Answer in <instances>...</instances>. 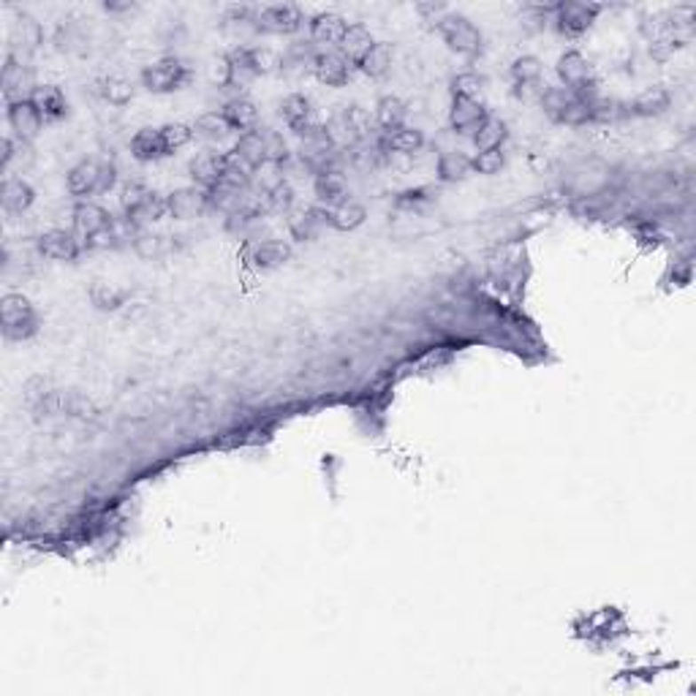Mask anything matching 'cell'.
<instances>
[{"mask_svg": "<svg viewBox=\"0 0 696 696\" xmlns=\"http://www.w3.org/2000/svg\"><path fill=\"white\" fill-rule=\"evenodd\" d=\"M416 12H419L427 22H432V25H439V22L449 14V9H447L444 4H419Z\"/></svg>", "mask_w": 696, "mask_h": 696, "instance_id": "cell-55", "label": "cell"}, {"mask_svg": "<svg viewBox=\"0 0 696 696\" xmlns=\"http://www.w3.org/2000/svg\"><path fill=\"white\" fill-rule=\"evenodd\" d=\"M153 191L145 186V183H139V180H128L125 186H123V191H120V207H123V212H130V210H137L147 196H150Z\"/></svg>", "mask_w": 696, "mask_h": 696, "instance_id": "cell-54", "label": "cell"}, {"mask_svg": "<svg viewBox=\"0 0 696 696\" xmlns=\"http://www.w3.org/2000/svg\"><path fill=\"white\" fill-rule=\"evenodd\" d=\"M373 117L381 130H395V128L406 125V117H408L406 101H400L398 96H384V99H378Z\"/></svg>", "mask_w": 696, "mask_h": 696, "instance_id": "cell-35", "label": "cell"}, {"mask_svg": "<svg viewBox=\"0 0 696 696\" xmlns=\"http://www.w3.org/2000/svg\"><path fill=\"white\" fill-rule=\"evenodd\" d=\"M253 171H258L261 166H267V147H265V134H261V128H253V130H245L240 134L237 145L232 147Z\"/></svg>", "mask_w": 696, "mask_h": 696, "instance_id": "cell-28", "label": "cell"}, {"mask_svg": "<svg viewBox=\"0 0 696 696\" xmlns=\"http://www.w3.org/2000/svg\"><path fill=\"white\" fill-rule=\"evenodd\" d=\"M304 17L294 4H278L261 9L256 17V30L261 33H273V36H291L302 28Z\"/></svg>", "mask_w": 696, "mask_h": 696, "instance_id": "cell-7", "label": "cell"}, {"mask_svg": "<svg viewBox=\"0 0 696 696\" xmlns=\"http://www.w3.org/2000/svg\"><path fill=\"white\" fill-rule=\"evenodd\" d=\"M14 161L20 163V169H28L33 163V147H30V142H22L17 137H4V155H0V163L9 171L14 166Z\"/></svg>", "mask_w": 696, "mask_h": 696, "instance_id": "cell-45", "label": "cell"}, {"mask_svg": "<svg viewBox=\"0 0 696 696\" xmlns=\"http://www.w3.org/2000/svg\"><path fill=\"white\" fill-rule=\"evenodd\" d=\"M125 291L115 283H107V281H96L91 286V299L99 311H120L125 304Z\"/></svg>", "mask_w": 696, "mask_h": 696, "instance_id": "cell-41", "label": "cell"}, {"mask_svg": "<svg viewBox=\"0 0 696 696\" xmlns=\"http://www.w3.org/2000/svg\"><path fill=\"white\" fill-rule=\"evenodd\" d=\"M30 101L41 112L44 123H55V120L66 117V112H68V101L58 84H38Z\"/></svg>", "mask_w": 696, "mask_h": 696, "instance_id": "cell-23", "label": "cell"}, {"mask_svg": "<svg viewBox=\"0 0 696 696\" xmlns=\"http://www.w3.org/2000/svg\"><path fill=\"white\" fill-rule=\"evenodd\" d=\"M112 212H107L101 204H96V202H79L76 207H74V234L82 240V245L87 248L91 245L101 232H107L109 229V224H112Z\"/></svg>", "mask_w": 696, "mask_h": 696, "instance_id": "cell-6", "label": "cell"}, {"mask_svg": "<svg viewBox=\"0 0 696 696\" xmlns=\"http://www.w3.org/2000/svg\"><path fill=\"white\" fill-rule=\"evenodd\" d=\"M0 327L6 340H28L38 332V316L28 297L6 294L0 299Z\"/></svg>", "mask_w": 696, "mask_h": 696, "instance_id": "cell-2", "label": "cell"}, {"mask_svg": "<svg viewBox=\"0 0 696 696\" xmlns=\"http://www.w3.org/2000/svg\"><path fill=\"white\" fill-rule=\"evenodd\" d=\"M623 115H629V109L621 101H615V99H601L598 96L590 104V123H615Z\"/></svg>", "mask_w": 696, "mask_h": 696, "instance_id": "cell-51", "label": "cell"}, {"mask_svg": "<svg viewBox=\"0 0 696 696\" xmlns=\"http://www.w3.org/2000/svg\"><path fill=\"white\" fill-rule=\"evenodd\" d=\"M506 137H509L506 123L501 117H487V123L478 128V134L473 137V145H476V150H495V147H503Z\"/></svg>", "mask_w": 696, "mask_h": 696, "instance_id": "cell-42", "label": "cell"}, {"mask_svg": "<svg viewBox=\"0 0 696 696\" xmlns=\"http://www.w3.org/2000/svg\"><path fill=\"white\" fill-rule=\"evenodd\" d=\"M130 248L137 250V256L153 261V258L166 256V253L171 250V242H169V237H163V234H153V232L142 229V232L137 234V240H134V245H130Z\"/></svg>", "mask_w": 696, "mask_h": 696, "instance_id": "cell-44", "label": "cell"}, {"mask_svg": "<svg viewBox=\"0 0 696 696\" xmlns=\"http://www.w3.org/2000/svg\"><path fill=\"white\" fill-rule=\"evenodd\" d=\"M36 202V191L28 180L22 178H6L4 186H0V204H4L6 212H28Z\"/></svg>", "mask_w": 696, "mask_h": 696, "instance_id": "cell-25", "label": "cell"}, {"mask_svg": "<svg viewBox=\"0 0 696 696\" xmlns=\"http://www.w3.org/2000/svg\"><path fill=\"white\" fill-rule=\"evenodd\" d=\"M261 134H265V147H267V163L270 166H286L291 161V150H289V142L283 139V134L278 130H270V128H261Z\"/></svg>", "mask_w": 696, "mask_h": 696, "instance_id": "cell-48", "label": "cell"}, {"mask_svg": "<svg viewBox=\"0 0 696 696\" xmlns=\"http://www.w3.org/2000/svg\"><path fill=\"white\" fill-rule=\"evenodd\" d=\"M188 171H191V180H194L196 188L212 191L218 183H221V174H224V153H199V155L188 163Z\"/></svg>", "mask_w": 696, "mask_h": 696, "instance_id": "cell-19", "label": "cell"}, {"mask_svg": "<svg viewBox=\"0 0 696 696\" xmlns=\"http://www.w3.org/2000/svg\"><path fill=\"white\" fill-rule=\"evenodd\" d=\"M68 194L76 199L93 196V194H107L117 183V169L107 158H84L68 171Z\"/></svg>", "mask_w": 696, "mask_h": 696, "instance_id": "cell-1", "label": "cell"}, {"mask_svg": "<svg viewBox=\"0 0 696 696\" xmlns=\"http://www.w3.org/2000/svg\"><path fill=\"white\" fill-rule=\"evenodd\" d=\"M130 155L142 163H150V161H161L169 155L166 150V142L161 137V128H142L137 130V137L130 139Z\"/></svg>", "mask_w": 696, "mask_h": 696, "instance_id": "cell-26", "label": "cell"}, {"mask_svg": "<svg viewBox=\"0 0 696 696\" xmlns=\"http://www.w3.org/2000/svg\"><path fill=\"white\" fill-rule=\"evenodd\" d=\"M435 28H439V33L444 36L447 47L452 52L465 55V58H473V55L482 52V33H478V28L468 17L447 14Z\"/></svg>", "mask_w": 696, "mask_h": 696, "instance_id": "cell-3", "label": "cell"}, {"mask_svg": "<svg viewBox=\"0 0 696 696\" xmlns=\"http://www.w3.org/2000/svg\"><path fill=\"white\" fill-rule=\"evenodd\" d=\"M542 60L534 58V55H522L511 63V79L517 87H526V84H539L542 82Z\"/></svg>", "mask_w": 696, "mask_h": 696, "instance_id": "cell-46", "label": "cell"}, {"mask_svg": "<svg viewBox=\"0 0 696 696\" xmlns=\"http://www.w3.org/2000/svg\"><path fill=\"white\" fill-rule=\"evenodd\" d=\"M191 79L188 66L180 58H161L142 71V84L150 93H174Z\"/></svg>", "mask_w": 696, "mask_h": 696, "instance_id": "cell-4", "label": "cell"}, {"mask_svg": "<svg viewBox=\"0 0 696 696\" xmlns=\"http://www.w3.org/2000/svg\"><path fill=\"white\" fill-rule=\"evenodd\" d=\"M221 115L226 117V123L232 125V130H240V134H245V130H253L256 123H258V109L250 99L245 96H234L224 104Z\"/></svg>", "mask_w": 696, "mask_h": 696, "instance_id": "cell-27", "label": "cell"}, {"mask_svg": "<svg viewBox=\"0 0 696 696\" xmlns=\"http://www.w3.org/2000/svg\"><path fill=\"white\" fill-rule=\"evenodd\" d=\"M101 96L112 107H125L130 99H134V84H130L128 79H123V76H107L101 82Z\"/></svg>", "mask_w": 696, "mask_h": 696, "instance_id": "cell-47", "label": "cell"}, {"mask_svg": "<svg viewBox=\"0 0 696 696\" xmlns=\"http://www.w3.org/2000/svg\"><path fill=\"white\" fill-rule=\"evenodd\" d=\"M9 125H12V134L22 142H33L41 128H44V117L41 112L33 107V101H20V104H12L9 107Z\"/></svg>", "mask_w": 696, "mask_h": 696, "instance_id": "cell-18", "label": "cell"}, {"mask_svg": "<svg viewBox=\"0 0 696 696\" xmlns=\"http://www.w3.org/2000/svg\"><path fill=\"white\" fill-rule=\"evenodd\" d=\"M166 199H169V215L178 218V221H191V218H199L204 210H210L207 191H202L196 186L171 191Z\"/></svg>", "mask_w": 696, "mask_h": 696, "instance_id": "cell-15", "label": "cell"}, {"mask_svg": "<svg viewBox=\"0 0 696 696\" xmlns=\"http://www.w3.org/2000/svg\"><path fill=\"white\" fill-rule=\"evenodd\" d=\"M250 60H253V68L258 76L281 71V55L270 47H250Z\"/></svg>", "mask_w": 696, "mask_h": 696, "instance_id": "cell-53", "label": "cell"}, {"mask_svg": "<svg viewBox=\"0 0 696 696\" xmlns=\"http://www.w3.org/2000/svg\"><path fill=\"white\" fill-rule=\"evenodd\" d=\"M125 218L130 224H134L139 232L142 229H147V226H153L155 221H161V218H166L169 215V199L166 196H161V194H150L137 210H130V212H123Z\"/></svg>", "mask_w": 696, "mask_h": 696, "instance_id": "cell-30", "label": "cell"}, {"mask_svg": "<svg viewBox=\"0 0 696 696\" xmlns=\"http://www.w3.org/2000/svg\"><path fill=\"white\" fill-rule=\"evenodd\" d=\"M107 12H128V9H134V4H104Z\"/></svg>", "mask_w": 696, "mask_h": 696, "instance_id": "cell-56", "label": "cell"}, {"mask_svg": "<svg viewBox=\"0 0 696 696\" xmlns=\"http://www.w3.org/2000/svg\"><path fill=\"white\" fill-rule=\"evenodd\" d=\"M281 117H283V123L294 130L297 137L308 134L311 128L319 125L313 109H311V101L304 99L302 93H291V96H286L281 101Z\"/></svg>", "mask_w": 696, "mask_h": 696, "instance_id": "cell-16", "label": "cell"}, {"mask_svg": "<svg viewBox=\"0 0 696 696\" xmlns=\"http://www.w3.org/2000/svg\"><path fill=\"white\" fill-rule=\"evenodd\" d=\"M313 191L321 207L332 210L343 202H348V183L343 178V171H321L313 178Z\"/></svg>", "mask_w": 696, "mask_h": 696, "instance_id": "cell-21", "label": "cell"}, {"mask_svg": "<svg viewBox=\"0 0 696 696\" xmlns=\"http://www.w3.org/2000/svg\"><path fill=\"white\" fill-rule=\"evenodd\" d=\"M672 107V96L664 87H650V91L639 93L631 104H629V115L634 117H659Z\"/></svg>", "mask_w": 696, "mask_h": 696, "instance_id": "cell-29", "label": "cell"}, {"mask_svg": "<svg viewBox=\"0 0 696 696\" xmlns=\"http://www.w3.org/2000/svg\"><path fill=\"white\" fill-rule=\"evenodd\" d=\"M373 44H376V41H373V33H370L365 25L354 22V25L345 28V33H343V38H340V44H337V52H343L348 60L357 66V60L373 47Z\"/></svg>", "mask_w": 696, "mask_h": 696, "instance_id": "cell-32", "label": "cell"}, {"mask_svg": "<svg viewBox=\"0 0 696 696\" xmlns=\"http://www.w3.org/2000/svg\"><path fill=\"white\" fill-rule=\"evenodd\" d=\"M357 68L370 79H381L392 68V47L384 41H376L373 47L357 60Z\"/></svg>", "mask_w": 696, "mask_h": 696, "instance_id": "cell-36", "label": "cell"}, {"mask_svg": "<svg viewBox=\"0 0 696 696\" xmlns=\"http://www.w3.org/2000/svg\"><path fill=\"white\" fill-rule=\"evenodd\" d=\"M256 68H253V60H250V47H234L229 55H226V82L224 87L226 91H234L237 96H242L245 87L256 79Z\"/></svg>", "mask_w": 696, "mask_h": 696, "instance_id": "cell-14", "label": "cell"}, {"mask_svg": "<svg viewBox=\"0 0 696 696\" xmlns=\"http://www.w3.org/2000/svg\"><path fill=\"white\" fill-rule=\"evenodd\" d=\"M329 226V210L316 204V207H302L289 215V232L294 240H316L324 229Z\"/></svg>", "mask_w": 696, "mask_h": 696, "instance_id": "cell-11", "label": "cell"}, {"mask_svg": "<svg viewBox=\"0 0 696 696\" xmlns=\"http://www.w3.org/2000/svg\"><path fill=\"white\" fill-rule=\"evenodd\" d=\"M327 134H329V139H332V145L340 150V153H348L352 147H357L362 139H360V134H357V128L352 125V120H348V112L345 109H337L329 120H327Z\"/></svg>", "mask_w": 696, "mask_h": 696, "instance_id": "cell-31", "label": "cell"}, {"mask_svg": "<svg viewBox=\"0 0 696 696\" xmlns=\"http://www.w3.org/2000/svg\"><path fill=\"white\" fill-rule=\"evenodd\" d=\"M471 171H473L471 155H465L460 150H444L439 155V180L441 183H463Z\"/></svg>", "mask_w": 696, "mask_h": 696, "instance_id": "cell-34", "label": "cell"}, {"mask_svg": "<svg viewBox=\"0 0 696 696\" xmlns=\"http://www.w3.org/2000/svg\"><path fill=\"white\" fill-rule=\"evenodd\" d=\"M485 96V76L476 71H463L452 79V99H468V101H482Z\"/></svg>", "mask_w": 696, "mask_h": 696, "instance_id": "cell-43", "label": "cell"}, {"mask_svg": "<svg viewBox=\"0 0 696 696\" xmlns=\"http://www.w3.org/2000/svg\"><path fill=\"white\" fill-rule=\"evenodd\" d=\"M291 258V248L283 240H256L245 245V261L253 270H278Z\"/></svg>", "mask_w": 696, "mask_h": 696, "instance_id": "cell-10", "label": "cell"}, {"mask_svg": "<svg viewBox=\"0 0 696 696\" xmlns=\"http://www.w3.org/2000/svg\"><path fill=\"white\" fill-rule=\"evenodd\" d=\"M558 76L563 82V87H569V91H577L585 82L593 79V71H590V63L582 52L572 50V52H563L560 60H558Z\"/></svg>", "mask_w": 696, "mask_h": 696, "instance_id": "cell-20", "label": "cell"}, {"mask_svg": "<svg viewBox=\"0 0 696 696\" xmlns=\"http://www.w3.org/2000/svg\"><path fill=\"white\" fill-rule=\"evenodd\" d=\"M552 14H555V25H558L560 33L582 36L596 22V17L601 14V6H596V4H558L552 9Z\"/></svg>", "mask_w": 696, "mask_h": 696, "instance_id": "cell-9", "label": "cell"}, {"mask_svg": "<svg viewBox=\"0 0 696 696\" xmlns=\"http://www.w3.org/2000/svg\"><path fill=\"white\" fill-rule=\"evenodd\" d=\"M265 196H267L270 212H289L294 204V188L289 186V180H278L273 188L265 191Z\"/></svg>", "mask_w": 696, "mask_h": 696, "instance_id": "cell-52", "label": "cell"}, {"mask_svg": "<svg viewBox=\"0 0 696 696\" xmlns=\"http://www.w3.org/2000/svg\"><path fill=\"white\" fill-rule=\"evenodd\" d=\"M354 68H357V66L348 60L343 52L327 50V52H319L313 74H316V79H319L321 84H327V87H343V84H348V79H352V71H354Z\"/></svg>", "mask_w": 696, "mask_h": 696, "instance_id": "cell-13", "label": "cell"}, {"mask_svg": "<svg viewBox=\"0 0 696 696\" xmlns=\"http://www.w3.org/2000/svg\"><path fill=\"white\" fill-rule=\"evenodd\" d=\"M471 163H473V171L485 174V178H493V174H498V171L506 166V153H503V147L478 150V153L471 158Z\"/></svg>", "mask_w": 696, "mask_h": 696, "instance_id": "cell-49", "label": "cell"}, {"mask_svg": "<svg viewBox=\"0 0 696 696\" xmlns=\"http://www.w3.org/2000/svg\"><path fill=\"white\" fill-rule=\"evenodd\" d=\"M381 145L389 155L392 153L414 155L424 147V137H422V130L414 128V125H400L395 130H381Z\"/></svg>", "mask_w": 696, "mask_h": 696, "instance_id": "cell-22", "label": "cell"}, {"mask_svg": "<svg viewBox=\"0 0 696 696\" xmlns=\"http://www.w3.org/2000/svg\"><path fill=\"white\" fill-rule=\"evenodd\" d=\"M14 47H12V52H20V47H22V55H14V58H22V60H28V52H33L38 44H41V28H38V22L33 20V17H28V14H22L20 20H17V28H14Z\"/></svg>", "mask_w": 696, "mask_h": 696, "instance_id": "cell-38", "label": "cell"}, {"mask_svg": "<svg viewBox=\"0 0 696 696\" xmlns=\"http://www.w3.org/2000/svg\"><path fill=\"white\" fill-rule=\"evenodd\" d=\"M490 112L482 101H468V99H452L449 109V128L460 137H476L478 128L487 123Z\"/></svg>", "mask_w": 696, "mask_h": 696, "instance_id": "cell-8", "label": "cell"}, {"mask_svg": "<svg viewBox=\"0 0 696 696\" xmlns=\"http://www.w3.org/2000/svg\"><path fill=\"white\" fill-rule=\"evenodd\" d=\"M36 74L30 68L28 60L6 55V66H4V99L6 104H20V101H30L36 93Z\"/></svg>", "mask_w": 696, "mask_h": 696, "instance_id": "cell-5", "label": "cell"}, {"mask_svg": "<svg viewBox=\"0 0 696 696\" xmlns=\"http://www.w3.org/2000/svg\"><path fill=\"white\" fill-rule=\"evenodd\" d=\"M348 22L335 12H321L311 20V41L319 47H337Z\"/></svg>", "mask_w": 696, "mask_h": 696, "instance_id": "cell-24", "label": "cell"}, {"mask_svg": "<svg viewBox=\"0 0 696 696\" xmlns=\"http://www.w3.org/2000/svg\"><path fill=\"white\" fill-rule=\"evenodd\" d=\"M572 101H574V93L569 91V87H544V93H542V99H539L544 115H547L550 120H555V123L563 120L566 109L572 107Z\"/></svg>", "mask_w": 696, "mask_h": 696, "instance_id": "cell-39", "label": "cell"}, {"mask_svg": "<svg viewBox=\"0 0 696 696\" xmlns=\"http://www.w3.org/2000/svg\"><path fill=\"white\" fill-rule=\"evenodd\" d=\"M365 221H368V210L352 199L329 210V226L335 232H357Z\"/></svg>", "mask_w": 696, "mask_h": 696, "instance_id": "cell-33", "label": "cell"}, {"mask_svg": "<svg viewBox=\"0 0 696 696\" xmlns=\"http://www.w3.org/2000/svg\"><path fill=\"white\" fill-rule=\"evenodd\" d=\"M194 134L207 139V142H218V139H226L232 134V125L226 123V117L221 112H204L194 123Z\"/></svg>", "mask_w": 696, "mask_h": 696, "instance_id": "cell-40", "label": "cell"}, {"mask_svg": "<svg viewBox=\"0 0 696 696\" xmlns=\"http://www.w3.org/2000/svg\"><path fill=\"white\" fill-rule=\"evenodd\" d=\"M38 250H41V256H47L52 261H74L84 250V245L74 232L50 229L38 237Z\"/></svg>", "mask_w": 696, "mask_h": 696, "instance_id": "cell-12", "label": "cell"}, {"mask_svg": "<svg viewBox=\"0 0 696 696\" xmlns=\"http://www.w3.org/2000/svg\"><path fill=\"white\" fill-rule=\"evenodd\" d=\"M316 58H319V50H316L313 41H294V44H289V50L281 55V71L286 76L313 74Z\"/></svg>", "mask_w": 696, "mask_h": 696, "instance_id": "cell-17", "label": "cell"}, {"mask_svg": "<svg viewBox=\"0 0 696 696\" xmlns=\"http://www.w3.org/2000/svg\"><path fill=\"white\" fill-rule=\"evenodd\" d=\"M161 137H163L166 150L171 155V153H178L180 147H186L196 134H194V128L186 125V123H166V125H161Z\"/></svg>", "mask_w": 696, "mask_h": 696, "instance_id": "cell-50", "label": "cell"}, {"mask_svg": "<svg viewBox=\"0 0 696 696\" xmlns=\"http://www.w3.org/2000/svg\"><path fill=\"white\" fill-rule=\"evenodd\" d=\"M253 169L234 153H224V174H221V183L224 186H232V188H250L253 183Z\"/></svg>", "mask_w": 696, "mask_h": 696, "instance_id": "cell-37", "label": "cell"}]
</instances>
